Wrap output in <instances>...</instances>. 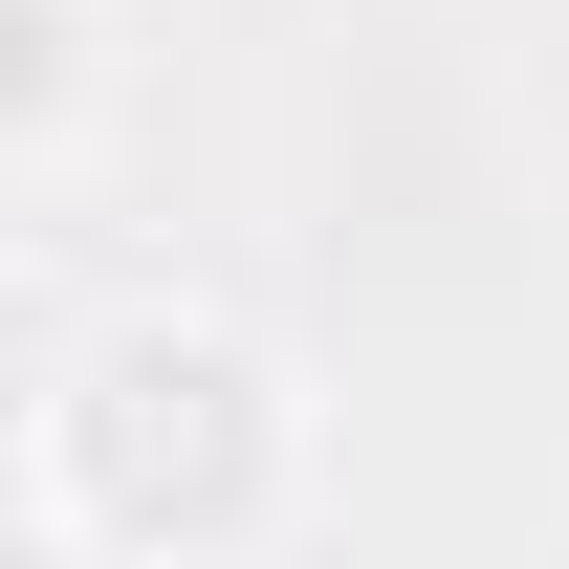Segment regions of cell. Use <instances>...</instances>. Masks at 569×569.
I'll use <instances>...</instances> for the list:
<instances>
[{
	"label": "cell",
	"instance_id": "2",
	"mask_svg": "<svg viewBox=\"0 0 569 569\" xmlns=\"http://www.w3.org/2000/svg\"><path fill=\"white\" fill-rule=\"evenodd\" d=\"M110 110V0H0V176H67Z\"/></svg>",
	"mask_w": 569,
	"mask_h": 569
},
{
	"label": "cell",
	"instance_id": "3",
	"mask_svg": "<svg viewBox=\"0 0 569 569\" xmlns=\"http://www.w3.org/2000/svg\"><path fill=\"white\" fill-rule=\"evenodd\" d=\"M0 569H110V548H88V526H44V503H22V548H0Z\"/></svg>",
	"mask_w": 569,
	"mask_h": 569
},
{
	"label": "cell",
	"instance_id": "1",
	"mask_svg": "<svg viewBox=\"0 0 569 569\" xmlns=\"http://www.w3.org/2000/svg\"><path fill=\"white\" fill-rule=\"evenodd\" d=\"M22 503L88 526L110 569H241L307 503V395L241 307H110L22 395Z\"/></svg>",
	"mask_w": 569,
	"mask_h": 569
}]
</instances>
